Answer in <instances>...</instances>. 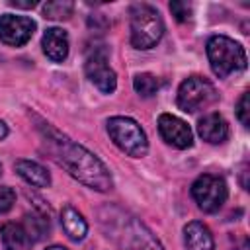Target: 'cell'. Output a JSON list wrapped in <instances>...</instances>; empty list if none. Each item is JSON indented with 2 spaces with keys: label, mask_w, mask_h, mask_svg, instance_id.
Returning a JSON list of instances; mask_svg holds the SVG:
<instances>
[{
  "label": "cell",
  "mask_w": 250,
  "mask_h": 250,
  "mask_svg": "<svg viewBox=\"0 0 250 250\" xmlns=\"http://www.w3.org/2000/svg\"><path fill=\"white\" fill-rule=\"evenodd\" d=\"M39 129L43 141L49 146V152L53 154V160H57V164H61L72 178L98 191H107L113 188L109 170L96 154H92L82 145L74 143L49 123H41Z\"/></svg>",
  "instance_id": "1"
},
{
  "label": "cell",
  "mask_w": 250,
  "mask_h": 250,
  "mask_svg": "<svg viewBox=\"0 0 250 250\" xmlns=\"http://www.w3.org/2000/svg\"><path fill=\"white\" fill-rule=\"evenodd\" d=\"M207 57L213 72L219 78H227L230 72L246 68L244 47L227 35H213L207 41Z\"/></svg>",
  "instance_id": "2"
},
{
  "label": "cell",
  "mask_w": 250,
  "mask_h": 250,
  "mask_svg": "<svg viewBox=\"0 0 250 250\" xmlns=\"http://www.w3.org/2000/svg\"><path fill=\"white\" fill-rule=\"evenodd\" d=\"M129 16H131V45L135 49H152L164 33V23L158 10L148 4H135Z\"/></svg>",
  "instance_id": "3"
},
{
  "label": "cell",
  "mask_w": 250,
  "mask_h": 250,
  "mask_svg": "<svg viewBox=\"0 0 250 250\" xmlns=\"http://www.w3.org/2000/svg\"><path fill=\"white\" fill-rule=\"evenodd\" d=\"M107 133L111 141L129 156L141 158L148 150V141L143 127L131 117H123V115L111 117L107 121Z\"/></svg>",
  "instance_id": "4"
},
{
  "label": "cell",
  "mask_w": 250,
  "mask_h": 250,
  "mask_svg": "<svg viewBox=\"0 0 250 250\" xmlns=\"http://www.w3.org/2000/svg\"><path fill=\"white\" fill-rule=\"evenodd\" d=\"M219 100L215 86L203 76H189L178 88V107L182 111L193 113L203 107H209Z\"/></svg>",
  "instance_id": "5"
},
{
  "label": "cell",
  "mask_w": 250,
  "mask_h": 250,
  "mask_svg": "<svg viewBox=\"0 0 250 250\" xmlns=\"http://www.w3.org/2000/svg\"><path fill=\"white\" fill-rule=\"evenodd\" d=\"M229 188L221 176L203 174L191 184V197L205 213H217L227 201Z\"/></svg>",
  "instance_id": "6"
},
{
  "label": "cell",
  "mask_w": 250,
  "mask_h": 250,
  "mask_svg": "<svg viewBox=\"0 0 250 250\" xmlns=\"http://www.w3.org/2000/svg\"><path fill=\"white\" fill-rule=\"evenodd\" d=\"M117 223L123 229V234H107V236L119 240L129 250H164L162 244L154 238V234L139 219L127 217L125 221H117Z\"/></svg>",
  "instance_id": "7"
},
{
  "label": "cell",
  "mask_w": 250,
  "mask_h": 250,
  "mask_svg": "<svg viewBox=\"0 0 250 250\" xmlns=\"http://www.w3.org/2000/svg\"><path fill=\"white\" fill-rule=\"evenodd\" d=\"M86 76L90 82L104 94H111L117 88V76L113 68L107 64V53L104 49H94L88 53L86 62H84Z\"/></svg>",
  "instance_id": "8"
},
{
  "label": "cell",
  "mask_w": 250,
  "mask_h": 250,
  "mask_svg": "<svg viewBox=\"0 0 250 250\" xmlns=\"http://www.w3.org/2000/svg\"><path fill=\"white\" fill-rule=\"evenodd\" d=\"M35 31V21L25 16L4 14L0 16V41L12 47L25 45Z\"/></svg>",
  "instance_id": "9"
},
{
  "label": "cell",
  "mask_w": 250,
  "mask_h": 250,
  "mask_svg": "<svg viewBox=\"0 0 250 250\" xmlns=\"http://www.w3.org/2000/svg\"><path fill=\"white\" fill-rule=\"evenodd\" d=\"M158 131L160 137L176 148H189L193 143V133L189 125L172 113H162L158 117Z\"/></svg>",
  "instance_id": "10"
},
{
  "label": "cell",
  "mask_w": 250,
  "mask_h": 250,
  "mask_svg": "<svg viewBox=\"0 0 250 250\" xmlns=\"http://www.w3.org/2000/svg\"><path fill=\"white\" fill-rule=\"evenodd\" d=\"M197 133L211 145H221L229 137V123L219 113H207L197 121Z\"/></svg>",
  "instance_id": "11"
},
{
  "label": "cell",
  "mask_w": 250,
  "mask_h": 250,
  "mask_svg": "<svg viewBox=\"0 0 250 250\" xmlns=\"http://www.w3.org/2000/svg\"><path fill=\"white\" fill-rule=\"evenodd\" d=\"M41 47H43V53L51 61L62 62L68 57V35H66V31L61 29V27H49L43 33Z\"/></svg>",
  "instance_id": "12"
},
{
  "label": "cell",
  "mask_w": 250,
  "mask_h": 250,
  "mask_svg": "<svg viewBox=\"0 0 250 250\" xmlns=\"http://www.w3.org/2000/svg\"><path fill=\"white\" fill-rule=\"evenodd\" d=\"M184 240H186L188 250H213L215 248L211 230L207 229V225L199 221H191L184 227Z\"/></svg>",
  "instance_id": "13"
},
{
  "label": "cell",
  "mask_w": 250,
  "mask_h": 250,
  "mask_svg": "<svg viewBox=\"0 0 250 250\" xmlns=\"http://www.w3.org/2000/svg\"><path fill=\"white\" fill-rule=\"evenodd\" d=\"M14 168H16V172H18V176H20L21 180H25V182H27L29 186H33V188H47V186L51 184L49 172H47L41 164H37V162H33V160H25V158L16 160Z\"/></svg>",
  "instance_id": "14"
},
{
  "label": "cell",
  "mask_w": 250,
  "mask_h": 250,
  "mask_svg": "<svg viewBox=\"0 0 250 250\" xmlns=\"http://www.w3.org/2000/svg\"><path fill=\"white\" fill-rule=\"evenodd\" d=\"M0 238L6 250H31V238L18 223H4L0 227Z\"/></svg>",
  "instance_id": "15"
},
{
  "label": "cell",
  "mask_w": 250,
  "mask_h": 250,
  "mask_svg": "<svg viewBox=\"0 0 250 250\" xmlns=\"http://www.w3.org/2000/svg\"><path fill=\"white\" fill-rule=\"evenodd\" d=\"M61 225L64 229V232L68 234V238L72 240H82L88 232V225L84 221V217L70 205H66L61 213Z\"/></svg>",
  "instance_id": "16"
},
{
  "label": "cell",
  "mask_w": 250,
  "mask_h": 250,
  "mask_svg": "<svg viewBox=\"0 0 250 250\" xmlns=\"http://www.w3.org/2000/svg\"><path fill=\"white\" fill-rule=\"evenodd\" d=\"M25 232L29 234L31 240H41L43 236H47L49 232V219L41 213H27L23 217V225Z\"/></svg>",
  "instance_id": "17"
},
{
  "label": "cell",
  "mask_w": 250,
  "mask_h": 250,
  "mask_svg": "<svg viewBox=\"0 0 250 250\" xmlns=\"http://www.w3.org/2000/svg\"><path fill=\"white\" fill-rule=\"evenodd\" d=\"M74 4L70 0H53L43 6V16L47 20H68L72 16Z\"/></svg>",
  "instance_id": "18"
},
{
  "label": "cell",
  "mask_w": 250,
  "mask_h": 250,
  "mask_svg": "<svg viewBox=\"0 0 250 250\" xmlns=\"http://www.w3.org/2000/svg\"><path fill=\"white\" fill-rule=\"evenodd\" d=\"M133 86H135V90H137L139 96L150 98V96H154V94L158 92L160 80H158L156 76L148 74V72H143V74H137V76L133 78Z\"/></svg>",
  "instance_id": "19"
},
{
  "label": "cell",
  "mask_w": 250,
  "mask_h": 250,
  "mask_svg": "<svg viewBox=\"0 0 250 250\" xmlns=\"http://www.w3.org/2000/svg\"><path fill=\"white\" fill-rule=\"evenodd\" d=\"M248 98H250L248 92H244L242 98L238 100V105H236V117L240 119V123H242L244 127L250 125V100H248Z\"/></svg>",
  "instance_id": "20"
},
{
  "label": "cell",
  "mask_w": 250,
  "mask_h": 250,
  "mask_svg": "<svg viewBox=\"0 0 250 250\" xmlns=\"http://www.w3.org/2000/svg\"><path fill=\"white\" fill-rule=\"evenodd\" d=\"M170 12L178 21H188L191 18V6L188 2H170Z\"/></svg>",
  "instance_id": "21"
},
{
  "label": "cell",
  "mask_w": 250,
  "mask_h": 250,
  "mask_svg": "<svg viewBox=\"0 0 250 250\" xmlns=\"http://www.w3.org/2000/svg\"><path fill=\"white\" fill-rule=\"evenodd\" d=\"M16 191L8 186H0V213H8L14 207Z\"/></svg>",
  "instance_id": "22"
},
{
  "label": "cell",
  "mask_w": 250,
  "mask_h": 250,
  "mask_svg": "<svg viewBox=\"0 0 250 250\" xmlns=\"http://www.w3.org/2000/svg\"><path fill=\"white\" fill-rule=\"evenodd\" d=\"M37 4H39L37 0H10V6L21 8V10H31V8H35Z\"/></svg>",
  "instance_id": "23"
},
{
  "label": "cell",
  "mask_w": 250,
  "mask_h": 250,
  "mask_svg": "<svg viewBox=\"0 0 250 250\" xmlns=\"http://www.w3.org/2000/svg\"><path fill=\"white\" fill-rule=\"evenodd\" d=\"M6 135H8V127H6V123L0 119V141H2Z\"/></svg>",
  "instance_id": "24"
},
{
  "label": "cell",
  "mask_w": 250,
  "mask_h": 250,
  "mask_svg": "<svg viewBox=\"0 0 250 250\" xmlns=\"http://www.w3.org/2000/svg\"><path fill=\"white\" fill-rule=\"evenodd\" d=\"M246 172H248V168L244 166V170H242V176H246ZM242 188H244V189H248V184H246V180H244V178H242Z\"/></svg>",
  "instance_id": "25"
},
{
  "label": "cell",
  "mask_w": 250,
  "mask_h": 250,
  "mask_svg": "<svg viewBox=\"0 0 250 250\" xmlns=\"http://www.w3.org/2000/svg\"><path fill=\"white\" fill-rule=\"evenodd\" d=\"M45 250H66V248H64V246H57V244H55V246H49V248H45Z\"/></svg>",
  "instance_id": "26"
},
{
  "label": "cell",
  "mask_w": 250,
  "mask_h": 250,
  "mask_svg": "<svg viewBox=\"0 0 250 250\" xmlns=\"http://www.w3.org/2000/svg\"><path fill=\"white\" fill-rule=\"evenodd\" d=\"M0 176H2V164H0Z\"/></svg>",
  "instance_id": "27"
}]
</instances>
